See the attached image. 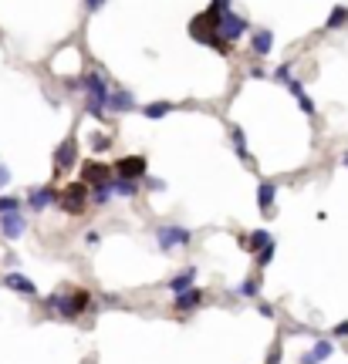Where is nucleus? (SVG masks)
Masks as SVG:
<instances>
[{
  "label": "nucleus",
  "mask_w": 348,
  "mask_h": 364,
  "mask_svg": "<svg viewBox=\"0 0 348 364\" xmlns=\"http://www.w3.org/2000/svg\"><path fill=\"white\" fill-rule=\"evenodd\" d=\"M48 307H51L58 317H64V321H75L78 314L92 310V293H88V290H71V293L55 290V293L48 297Z\"/></svg>",
  "instance_id": "f257e3e1"
},
{
  "label": "nucleus",
  "mask_w": 348,
  "mask_h": 364,
  "mask_svg": "<svg viewBox=\"0 0 348 364\" xmlns=\"http://www.w3.org/2000/svg\"><path fill=\"white\" fill-rule=\"evenodd\" d=\"M81 88H85V95H88V112L95 118L105 115V108H109V101H112V88L105 85V78L98 75V71H85L81 75ZM105 122V118H102Z\"/></svg>",
  "instance_id": "f03ea898"
},
{
  "label": "nucleus",
  "mask_w": 348,
  "mask_h": 364,
  "mask_svg": "<svg viewBox=\"0 0 348 364\" xmlns=\"http://www.w3.org/2000/svg\"><path fill=\"white\" fill-rule=\"evenodd\" d=\"M58 206L64 212H71V216L85 212V206H88V186H85V182H71L68 189H61L58 192Z\"/></svg>",
  "instance_id": "7ed1b4c3"
},
{
  "label": "nucleus",
  "mask_w": 348,
  "mask_h": 364,
  "mask_svg": "<svg viewBox=\"0 0 348 364\" xmlns=\"http://www.w3.org/2000/svg\"><path fill=\"white\" fill-rule=\"evenodd\" d=\"M190 240H193V233L183 230V226H159V230H155V243H159L162 253H169V249H176V247H186Z\"/></svg>",
  "instance_id": "20e7f679"
},
{
  "label": "nucleus",
  "mask_w": 348,
  "mask_h": 364,
  "mask_svg": "<svg viewBox=\"0 0 348 364\" xmlns=\"http://www.w3.org/2000/svg\"><path fill=\"white\" fill-rule=\"evenodd\" d=\"M146 175V159L142 155H122L116 162V179H129V182H136Z\"/></svg>",
  "instance_id": "39448f33"
},
{
  "label": "nucleus",
  "mask_w": 348,
  "mask_h": 364,
  "mask_svg": "<svg viewBox=\"0 0 348 364\" xmlns=\"http://www.w3.org/2000/svg\"><path fill=\"white\" fill-rule=\"evenodd\" d=\"M112 173H116V169H109V166H102V162H85V166H81V182H85V186H109V182H112Z\"/></svg>",
  "instance_id": "423d86ee"
},
{
  "label": "nucleus",
  "mask_w": 348,
  "mask_h": 364,
  "mask_svg": "<svg viewBox=\"0 0 348 364\" xmlns=\"http://www.w3.org/2000/svg\"><path fill=\"white\" fill-rule=\"evenodd\" d=\"M244 34H247V20L237 17L233 10H227V14H223V20H220V38L227 41V44H233V41H240Z\"/></svg>",
  "instance_id": "0eeeda50"
},
{
  "label": "nucleus",
  "mask_w": 348,
  "mask_h": 364,
  "mask_svg": "<svg viewBox=\"0 0 348 364\" xmlns=\"http://www.w3.org/2000/svg\"><path fill=\"white\" fill-rule=\"evenodd\" d=\"M51 203H58V192L51 189V186H41V189H31V192H27V206H31L34 212L48 210Z\"/></svg>",
  "instance_id": "6e6552de"
},
{
  "label": "nucleus",
  "mask_w": 348,
  "mask_h": 364,
  "mask_svg": "<svg viewBox=\"0 0 348 364\" xmlns=\"http://www.w3.org/2000/svg\"><path fill=\"white\" fill-rule=\"evenodd\" d=\"M24 230H27V223H24V216H20V212H7V216H0V233H4L7 240H18V236H24Z\"/></svg>",
  "instance_id": "1a4fd4ad"
},
{
  "label": "nucleus",
  "mask_w": 348,
  "mask_h": 364,
  "mask_svg": "<svg viewBox=\"0 0 348 364\" xmlns=\"http://www.w3.org/2000/svg\"><path fill=\"white\" fill-rule=\"evenodd\" d=\"M4 284H7L11 290H18V293H24V297H38V287H34V280H27L24 273H14V270H11V273L4 277Z\"/></svg>",
  "instance_id": "9d476101"
},
{
  "label": "nucleus",
  "mask_w": 348,
  "mask_h": 364,
  "mask_svg": "<svg viewBox=\"0 0 348 364\" xmlns=\"http://www.w3.org/2000/svg\"><path fill=\"white\" fill-rule=\"evenodd\" d=\"M331 354H335V344H331V341H318V344L301 358V364H321V361H328Z\"/></svg>",
  "instance_id": "9b49d317"
},
{
  "label": "nucleus",
  "mask_w": 348,
  "mask_h": 364,
  "mask_svg": "<svg viewBox=\"0 0 348 364\" xmlns=\"http://www.w3.org/2000/svg\"><path fill=\"white\" fill-rule=\"evenodd\" d=\"M75 166V142H61L58 152H55V169L64 173V169H71Z\"/></svg>",
  "instance_id": "f8f14e48"
},
{
  "label": "nucleus",
  "mask_w": 348,
  "mask_h": 364,
  "mask_svg": "<svg viewBox=\"0 0 348 364\" xmlns=\"http://www.w3.org/2000/svg\"><path fill=\"white\" fill-rule=\"evenodd\" d=\"M274 199H277V186L274 182H260L257 186V206H260V212H271Z\"/></svg>",
  "instance_id": "ddd939ff"
},
{
  "label": "nucleus",
  "mask_w": 348,
  "mask_h": 364,
  "mask_svg": "<svg viewBox=\"0 0 348 364\" xmlns=\"http://www.w3.org/2000/svg\"><path fill=\"white\" fill-rule=\"evenodd\" d=\"M271 48H274V34L271 31H253V38H251V51L253 54H271Z\"/></svg>",
  "instance_id": "4468645a"
},
{
  "label": "nucleus",
  "mask_w": 348,
  "mask_h": 364,
  "mask_svg": "<svg viewBox=\"0 0 348 364\" xmlns=\"http://www.w3.org/2000/svg\"><path fill=\"white\" fill-rule=\"evenodd\" d=\"M200 304H203V290H200V287L186 290V293H179V297H176V310H183V314H186V310H196Z\"/></svg>",
  "instance_id": "2eb2a0df"
},
{
  "label": "nucleus",
  "mask_w": 348,
  "mask_h": 364,
  "mask_svg": "<svg viewBox=\"0 0 348 364\" xmlns=\"http://www.w3.org/2000/svg\"><path fill=\"white\" fill-rule=\"evenodd\" d=\"M193 284H196V270L190 267V270H183L179 277H173V280H169V290H173L176 297H179V293H186V290H193Z\"/></svg>",
  "instance_id": "dca6fc26"
},
{
  "label": "nucleus",
  "mask_w": 348,
  "mask_h": 364,
  "mask_svg": "<svg viewBox=\"0 0 348 364\" xmlns=\"http://www.w3.org/2000/svg\"><path fill=\"white\" fill-rule=\"evenodd\" d=\"M288 88H291V95L298 98V105L305 108V115H311V118H314V101H311V98H308V92H305V85H301V81H291Z\"/></svg>",
  "instance_id": "f3484780"
},
{
  "label": "nucleus",
  "mask_w": 348,
  "mask_h": 364,
  "mask_svg": "<svg viewBox=\"0 0 348 364\" xmlns=\"http://www.w3.org/2000/svg\"><path fill=\"white\" fill-rule=\"evenodd\" d=\"M132 105H136V98L129 95V92H112V101H109L112 112H129Z\"/></svg>",
  "instance_id": "a211bd4d"
},
{
  "label": "nucleus",
  "mask_w": 348,
  "mask_h": 364,
  "mask_svg": "<svg viewBox=\"0 0 348 364\" xmlns=\"http://www.w3.org/2000/svg\"><path fill=\"white\" fill-rule=\"evenodd\" d=\"M271 243H274V240L267 236V230H253V233H251V240H247V247L257 249V253H260L264 247H271Z\"/></svg>",
  "instance_id": "6ab92c4d"
},
{
  "label": "nucleus",
  "mask_w": 348,
  "mask_h": 364,
  "mask_svg": "<svg viewBox=\"0 0 348 364\" xmlns=\"http://www.w3.org/2000/svg\"><path fill=\"white\" fill-rule=\"evenodd\" d=\"M173 112V105L169 101H153V105H146V112L142 115L146 118H162V115H169Z\"/></svg>",
  "instance_id": "aec40b11"
},
{
  "label": "nucleus",
  "mask_w": 348,
  "mask_h": 364,
  "mask_svg": "<svg viewBox=\"0 0 348 364\" xmlns=\"http://www.w3.org/2000/svg\"><path fill=\"white\" fill-rule=\"evenodd\" d=\"M345 20H348V7H335V10L328 14V20H325V27H328V31H335V27H342Z\"/></svg>",
  "instance_id": "412c9836"
},
{
  "label": "nucleus",
  "mask_w": 348,
  "mask_h": 364,
  "mask_svg": "<svg viewBox=\"0 0 348 364\" xmlns=\"http://www.w3.org/2000/svg\"><path fill=\"white\" fill-rule=\"evenodd\" d=\"M233 149H237V155H240V159H244V162H247V159H251V155H247V135L240 132V129H233Z\"/></svg>",
  "instance_id": "4be33fe9"
},
{
  "label": "nucleus",
  "mask_w": 348,
  "mask_h": 364,
  "mask_svg": "<svg viewBox=\"0 0 348 364\" xmlns=\"http://www.w3.org/2000/svg\"><path fill=\"white\" fill-rule=\"evenodd\" d=\"M112 182H116V179H112ZM112 182H109V186H98V189H95V196H92V203H95V206H105V203H109V199L116 196Z\"/></svg>",
  "instance_id": "5701e85b"
},
{
  "label": "nucleus",
  "mask_w": 348,
  "mask_h": 364,
  "mask_svg": "<svg viewBox=\"0 0 348 364\" xmlns=\"http://www.w3.org/2000/svg\"><path fill=\"white\" fill-rule=\"evenodd\" d=\"M112 189H116V196H136L139 186H136V182H129V179H116V182H112Z\"/></svg>",
  "instance_id": "b1692460"
},
{
  "label": "nucleus",
  "mask_w": 348,
  "mask_h": 364,
  "mask_svg": "<svg viewBox=\"0 0 348 364\" xmlns=\"http://www.w3.org/2000/svg\"><path fill=\"white\" fill-rule=\"evenodd\" d=\"M20 210V199L18 196H0V216H7V212H18Z\"/></svg>",
  "instance_id": "393cba45"
},
{
  "label": "nucleus",
  "mask_w": 348,
  "mask_h": 364,
  "mask_svg": "<svg viewBox=\"0 0 348 364\" xmlns=\"http://www.w3.org/2000/svg\"><path fill=\"white\" fill-rule=\"evenodd\" d=\"M88 145H92L95 152H105V149H112V142H109L105 135H92V138H88Z\"/></svg>",
  "instance_id": "a878e982"
},
{
  "label": "nucleus",
  "mask_w": 348,
  "mask_h": 364,
  "mask_svg": "<svg viewBox=\"0 0 348 364\" xmlns=\"http://www.w3.org/2000/svg\"><path fill=\"white\" fill-rule=\"evenodd\" d=\"M274 253H277V247H274V243H271V247H264L260 253H257V263H260V267H267V263L274 260Z\"/></svg>",
  "instance_id": "bb28decb"
},
{
  "label": "nucleus",
  "mask_w": 348,
  "mask_h": 364,
  "mask_svg": "<svg viewBox=\"0 0 348 364\" xmlns=\"http://www.w3.org/2000/svg\"><path fill=\"white\" fill-rule=\"evenodd\" d=\"M240 293H244V297H257V293H260V280H247V284H240Z\"/></svg>",
  "instance_id": "cd10ccee"
},
{
  "label": "nucleus",
  "mask_w": 348,
  "mask_h": 364,
  "mask_svg": "<svg viewBox=\"0 0 348 364\" xmlns=\"http://www.w3.org/2000/svg\"><path fill=\"white\" fill-rule=\"evenodd\" d=\"M274 81H284V85H291V64H281V68L274 71Z\"/></svg>",
  "instance_id": "c85d7f7f"
},
{
  "label": "nucleus",
  "mask_w": 348,
  "mask_h": 364,
  "mask_svg": "<svg viewBox=\"0 0 348 364\" xmlns=\"http://www.w3.org/2000/svg\"><path fill=\"white\" fill-rule=\"evenodd\" d=\"M331 337H348V321H342V324L331 330Z\"/></svg>",
  "instance_id": "c756f323"
},
{
  "label": "nucleus",
  "mask_w": 348,
  "mask_h": 364,
  "mask_svg": "<svg viewBox=\"0 0 348 364\" xmlns=\"http://www.w3.org/2000/svg\"><path fill=\"white\" fill-rule=\"evenodd\" d=\"M7 182H11V169H7V166H0V189H4Z\"/></svg>",
  "instance_id": "7c9ffc66"
},
{
  "label": "nucleus",
  "mask_w": 348,
  "mask_h": 364,
  "mask_svg": "<svg viewBox=\"0 0 348 364\" xmlns=\"http://www.w3.org/2000/svg\"><path fill=\"white\" fill-rule=\"evenodd\" d=\"M85 3H88V10H102L105 7V0H85Z\"/></svg>",
  "instance_id": "2f4dec72"
},
{
  "label": "nucleus",
  "mask_w": 348,
  "mask_h": 364,
  "mask_svg": "<svg viewBox=\"0 0 348 364\" xmlns=\"http://www.w3.org/2000/svg\"><path fill=\"white\" fill-rule=\"evenodd\" d=\"M149 189H155V192L166 189V182H162V179H149Z\"/></svg>",
  "instance_id": "473e14b6"
},
{
  "label": "nucleus",
  "mask_w": 348,
  "mask_h": 364,
  "mask_svg": "<svg viewBox=\"0 0 348 364\" xmlns=\"http://www.w3.org/2000/svg\"><path fill=\"white\" fill-rule=\"evenodd\" d=\"M342 162H345V169H348V152H345V155H342Z\"/></svg>",
  "instance_id": "72a5a7b5"
}]
</instances>
